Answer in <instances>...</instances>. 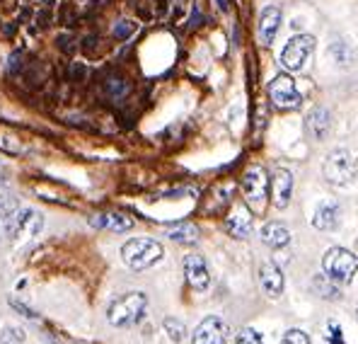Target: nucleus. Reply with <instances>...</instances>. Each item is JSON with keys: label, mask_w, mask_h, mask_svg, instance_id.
<instances>
[{"label": "nucleus", "mask_w": 358, "mask_h": 344, "mask_svg": "<svg viewBox=\"0 0 358 344\" xmlns=\"http://www.w3.org/2000/svg\"><path fill=\"white\" fill-rule=\"evenodd\" d=\"M145 308H148V296L143 291H131L109 305L107 320L114 327H134L145 317Z\"/></svg>", "instance_id": "nucleus-1"}, {"label": "nucleus", "mask_w": 358, "mask_h": 344, "mask_svg": "<svg viewBox=\"0 0 358 344\" xmlns=\"http://www.w3.org/2000/svg\"><path fill=\"white\" fill-rule=\"evenodd\" d=\"M165 257V250L157 240L152 238H134V240H126L121 247V259L129 269L134 272H143L150 269L152 264H157Z\"/></svg>", "instance_id": "nucleus-2"}, {"label": "nucleus", "mask_w": 358, "mask_h": 344, "mask_svg": "<svg viewBox=\"0 0 358 344\" xmlns=\"http://www.w3.org/2000/svg\"><path fill=\"white\" fill-rule=\"evenodd\" d=\"M44 228V216L36 209H29V206H17L13 214L8 216L3 226V233L8 240L13 242H22V240H31L36 238Z\"/></svg>", "instance_id": "nucleus-3"}, {"label": "nucleus", "mask_w": 358, "mask_h": 344, "mask_svg": "<svg viewBox=\"0 0 358 344\" xmlns=\"http://www.w3.org/2000/svg\"><path fill=\"white\" fill-rule=\"evenodd\" d=\"M324 179L334 187H349V184L356 182L358 177V163L356 158L351 156V151L346 148H334V151L327 156L324 160Z\"/></svg>", "instance_id": "nucleus-4"}, {"label": "nucleus", "mask_w": 358, "mask_h": 344, "mask_svg": "<svg viewBox=\"0 0 358 344\" xmlns=\"http://www.w3.org/2000/svg\"><path fill=\"white\" fill-rule=\"evenodd\" d=\"M322 269L334 284H351L358 274V257L346 247H329L322 257Z\"/></svg>", "instance_id": "nucleus-5"}, {"label": "nucleus", "mask_w": 358, "mask_h": 344, "mask_svg": "<svg viewBox=\"0 0 358 344\" xmlns=\"http://www.w3.org/2000/svg\"><path fill=\"white\" fill-rule=\"evenodd\" d=\"M268 174L264 167H250L242 177V194H245V201L252 206V209L262 211L266 204V197H268Z\"/></svg>", "instance_id": "nucleus-6"}, {"label": "nucleus", "mask_w": 358, "mask_h": 344, "mask_svg": "<svg viewBox=\"0 0 358 344\" xmlns=\"http://www.w3.org/2000/svg\"><path fill=\"white\" fill-rule=\"evenodd\" d=\"M313 49H315V36L313 34L293 36V39L286 41V46H283V51H281V66L291 73L303 71L310 54H313Z\"/></svg>", "instance_id": "nucleus-7"}, {"label": "nucleus", "mask_w": 358, "mask_h": 344, "mask_svg": "<svg viewBox=\"0 0 358 344\" xmlns=\"http://www.w3.org/2000/svg\"><path fill=\"white\" fill-rule=\"evenodd\" d=\"M268 97L273 99V104H276L278 109H296L300 104V99H303L296 81H293L288 73H278V76L268 83Z\"/></svg>", "instance_id": "nucleus-8"}, {"label": "nucleus", "mask_w": 358, "mask_h": 344, "mask_svg": "<svg viewBox=\"0 0 358 344\" xmlns=\"http://www.w3.org/2000/svg\"><path fill=\"white\" fill-rule=\"evenodd\" d=\"M228 342V325L220 317L208 315L192 332V344H225Z\"/></svg>", "instance_id": "nucleus-9"}, {"label": "nucleus", "mask_w": 358, "mask_h": 344, "mask_svg": "<svg viewBox=\"0 0 358 344\" xmlns=\"http://www.w3.org/2000/svg\"><path fill=\"white\" fill-rule=\"evenodd\" d=\"M184 274H187V282L194 291H206L210 287V269L201 255L184 257Z\"/></svg>", "instance_id": "nucleus-10"}, {"label": "nucleus", "mask_w": 358, "mask_h": 344, "mask_svg": "<svg viewBox=\"0 0 358 344\" xmlns=\"http://www.w3.org/2000/svg\"><path fill=\"white\" fill-rule=\"evenodd\" d=\"M305 131L313 141H324L331 131V114L327 107H313L305 116Z\"/></svg>", "instance_id": "nucleus-11"}, {"label": "nucleus", "mask_w": 358, "mask_h": 344, "mask_svg": "<svg viewBox=\"0 0 358 344\" xmlns=\"http://www.w3.org/2000/svg\"><path fill=\"white\" fill-rule=\"evenodd\" d=\"M291 194H293V174L291 170L281 167L273 174V182H271V197H273V206L276 209H286L291 204Z\"/></svg>", "instance_id": "nucleus-12"}, {"label": "nucleus", "mask_w": 358, "mask_h": 344, "mask_svg": "<svg viewBox=\"0 0 358 344\" xmlns=\"http://www.w3.org/2000/svg\"><path fill=\"white\" fill-rule=\"evenodd\" d=\"M90 226L99 231H112V233H126L134 228V221L126 214H119V211H107V214H94L90 219Z\"/></svg>", "instance_id": "nucleus-13"}, {"label": "nucleus", "mask_w": 358, "mask_h": 344, "mask_svg": "<svg viewBox=\"0 0 358 344\" xmlns=\"http://www.w3.org/2000/svg\"><path fill=\"white\" fill-rule=\"evenodd\" d=\"M252 228H255V221H252V214L245 206H235L233 214L225 219V231L233 238H250Z\"/></svg>", "instance_id": "nucleus-14"}, {"label": "nucleus", "mask_w": 358, "mask_h": 344, "mask_svg": "<svg viewBox=\"0 0 358 344\" xmlns=\"http://www.w3.org/2000/svg\"><path fill=\"white\" fill-rule=\"evenodd\" d=\"M339 223V204L336 201H320L313 216V226L317 231H334Z\"/></svg>", "instance_id": "nucleus-15"}, {"label": "nucleus", "mask_w": 358, "mask_h": 344, "mask_svg": "<svg viewBox=\"0 0 358 344\" xmlns=\"http://www.w3.org/2000/svg\"><path fill=\"white\" fill-rule=\"evenodd\" d=\"M281 10L278 8H264L262 10V18H259V39L262 44L268 46L273 39H276V32L281 27Z\"/></svg>", "instance_id": "nucleus-16"}, {"label": "nucleus", "mask_w": 358, "mask_h": 344, "mask_svg": "<svg viewBox=\"0 0 358 344\" xmlns=\"http://www.w3.org/2000/svg\"><path fill=\"white\" fill-rule=\"evenodd\" d=\"M259 282L262 289L266 291V296H271V298L283 294V274L273 262H264L259 267Z\"/></svg>", "instance_id": "nucleus-17"}, {"label": "nucleus", "mask_w": 358, "mask_h": 344, "mask_svg": "<svg viewBox=\"0 0 358 344\" xmlns=\"http://www.w3.org/2000/svg\"><path fill=\"white\" fill-rule=\"evenodd\" d=\"M262 240H264L268 247H273V250H281V247H286L288 242H291V231L283 223L273 221V223H266L264 228H262Z\"/></svg>", "instance_id": "nucleus-18"}, {"label": "nucleus", "mask_w": 358, "mask_h": 344, "mask_svg": "<svg viewBox=\"0 0 358 344\" xmlns=\"http://www.w3.org/2000/svg\"><path fill=\"white\" fill-rule=\"evenodd\" d=\"M167 238L182 242V245H194V242H199V228L194 223H177L167 228Z\"/></svg>", "instance_id": "nucleus-19"}, {"label": "nucleus", "mask_w": 358, "mask_h": 344, "mask_svg": "<svg viewBox=\"0 0 358 344\" xmlns=\"http://www.w3.org/2000/svg\"><path fill=\"white\" fill-rule=\"evenodd\" d=\"M329 54L334 58L336 63H341V66H351V61H354V49H351L349 44H346L344 39H336L329 44Z\"/></svg>", "instance_id": "nucleus-20"}, {"label": "nucleus", "mask_w": 358, "mask_h": 344, "mask_svg": "<svg viewBox=\"0 0 358 344\" xmlns=\"http://www.w3.org/2000/svg\"><path fill=\"white\" fill-rule=\"evenodd\" d=\"M162 327H165L167 337H170L172 342H182L184 340V332H187V327H184V322L175 320V317H167L165 322H162Z\"/></svg>", "instance_id": "nucleus-21"}, {"label": "nucleus", "mask_w": 358, "mask_h": 344, "mask_svg": "<svg viewBox=\"0 0 358 344\" xmlns=\"http://www.w3.org/2000/svg\"><path fill=\"white\" fill-rule=\"evenodd\" d=\"M233 344H266L262 340V335L257 330H252V327H245V330H240L238 335H235Z\"/></svg>", "instance_id": "nucleus-22"}, {"label": "nucleus", "mask_w": 358, "mask_h": 344, "mask_svg": "<svg viewBox=\"0 0 358 344\" xmlns=\"http://www.w3.org/2000/svg\"><path fill=\"white\" fill-rule=\"evenodd\" d=\"M0 344H24V330H20V327H5L0 332Z\"/></svg>", "instance_id": "nucleus-23"}, {"label": "nucleus", "mask_w": 358, "mask_h": 344, "mask_svg": "<svg viewBox=\"0 0 358 344\" xmlns=\"http://www.w3.org/2000/svg\"><path fill=\"white\" fill-rule=\"evenodd\" d=\"M17 201L10 199V197H0V228L5 226V221H8V216L13 214L15 209H17Z\"/></svg>", "instance_id": "nucleus-24"}, {"label": "nucleus", "mask_w": 358, "mask_h": 344, "mask_svg": "<svg viewBox=\"0 0 358 344\" xmlns=\"http://www.w3.org/2000/svg\"><path fill=\"white\" fill-rule=\"evenodd\" d=\"M134 32H136V22H131V20H121L117 27H114V36H117V39H129Z\"/></svg>", "instance_id": "nucleus-25"}, {"label": "nucleus", "mask_w": 358, "mask_h": 344, "mask_svg": "<svg viewBox=\"0 0 358 344\" xmlns=\"http://www.w3.org/2000/svg\"><path fill=\"white\" fill-rule=\"evenodd\" d=\"M281 344H310V337L305 335L303 330H288L286 335H283Z\"/></svg>", "instance_id": "nucleus-26"}, {"label": "nucleus", "mask_w": 358, "mask_h": 344, "mask_svg": "<svg viewBox=\"0 0 358 344\" xmlns=\"http://www.w3.org/2000/svg\"><path fill=\"white\" fill-rule=\"evenodd\" d=\"M329 344H344V335L336 322H329Z\"/></svg>", "instance_id": "nucleus-27"}, {"label": "nucleus", "mask_w": 358, "mask_h": 344, "mask_svg": "<svg viewBox=\"0 0 358 344\" xmlns=\"http://www.w3.org/2000/svg\"><path fill=\"white\" fill-rule=\"evenodd\" d=\"M13 308H17L20 313H22L24 317H31V320H36V315L31 313V310L27 308V305H22V303H17V301H13Z\"/></svg>", "instance_id": "nucleus-28"}, {"label": "nucleus", "mask_w": 358, "mask_h": 344, "mask_svg": "<svg viewBox=\"0 0 358 344\" xmlns=\"http://www.w3.org/2000/svg\"><path fill=\"white\" fill-rule=\"evenodd\" d=\"M5 184H8V179H5L3 174H0V187H5Z\"/></svg>", "instance_id": "nucleus-29"}, {"label": "nucleus", "mask_w": 358, "mask_h": 344, "mask_svg": "<svg viewBox=\"0 0 358 344\" xmlns=\"http://www.w3.org/2000/svg\"><path fill=\"white\" fill-rule=\"evenodd\" d=\"M218 5H220V8H223V10H228V3H225V0H220Z\"/></svg>", "instance_id": "nucleus-30"}]
</instances>
